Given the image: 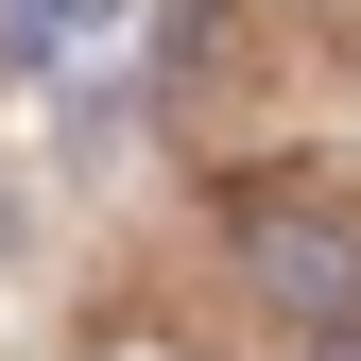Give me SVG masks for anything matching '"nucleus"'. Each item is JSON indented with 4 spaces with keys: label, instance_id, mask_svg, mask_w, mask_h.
<instances>
[{
    "label": "nucleus",
    "instance_id": "obj_1",
    "mask_svg": "<svg viewBox=\"0 0 361 361\" xmlns=\"http://www.w3.org/2000/svg\"><path fill=\"white\" fill-rule=\"evenodd\" d=\"M241 276L293 310V327H361V207H310V190H258L241 207Z\"/></svg>",
    "mask_w": 361,
    "mask_h": 361
},
{
    "label": "nucleus",
    "instance_id": "obj_2",
    "mask_svg": "<svg viewBox=\"0 0 361 361\" xmlns=\"http://www.w3.org/2000/svg\"><path fill=\"white\" fill-rule=\"evenodd\" d=\"M69 18H121V0H18V35H69Z\"/></svg>",
    "mask_w": 361,
    "mask_h": 361
},
{
    "label": "nucleus",
    "instance_id": "obj_3",
    "mask_svg": "<svg viewBox=\"0 0 361 361\" xmlns=\"http://www.w3.org/2000/svg\"><path fill=\"white\" fill-rule=\"evenodd\" d=\"M310 361H361V327H310Z\"/></svg>",
    "mask_w": 361,
    "mask_h": 361
},
{
    "label": "nucleus",
    "instance_id": "obj_4",
    "mask_svg": "<svg viewBox=\"0 0 361 361\" xmlns=\"http://www.w3.org/2000/svg\"><path fill=\"white\" fill-rule=\"evenodd\" d=\"M104 361H172V344H104Z\"/></svg>",
    "mask_w": 361,
    "mask_h": 361
}]
</instances>
